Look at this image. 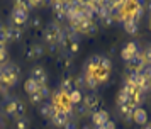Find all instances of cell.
I'll use <instances>...</instances> for the list:
<instances>
[{"label": "cell", "mask_w": 151, "mask_h": 129, "mask_svg": "<svg viewBox=\"0 0 151 129\" xmlns=\"http://www.w3.org/2000/svg\"><path fill=\"white\" fill-rule=\"evenodd\" d=\"M61 31L63 29L58 22H49L48 26H46V29H44V41H46L48 44L56 43V37L61 34Z\"/></svg>", "instance_id": "6da1fadb"}, {"label": "cell", "mask_w": 151, "mask_h": 129, "mask_svg": "<svg viewBox=\"0 0 151 129\" xmlns=\"http://www.w3.org/2000/svg\"><path fill=\"white\" fill-rule=\"evenodd\" d=\"M83 104L88 107V112L90 114H93V112H97V110H100V105H102V100H100V97L95 94H88L83 97Z\"/></svg>", "instance_id": "7a4b0ae2"}, {"label": "cell", "mask_w": 151, "mask_h": 129, "mask_svg": "<svg viewBox=\"0 0 151 129\" xmlns=\"http://www.w3.org/2000/svg\"><path fill=\"white\" fill-rule=\"evenodd\" d=\"M10 19H12V26L15 27H22L26 22H27V12L22 10V9H17L15 7L12 14H10Z\"/></svg>", "instance_id": "3957f363"}, {"label": "cell", "mask_w": 151, "mask_h": 129, "mask_svg": "<svg viewBox=\"0 0 151 129\" xmlns=\"http://www.w3.org/2000/svg\"><path fill=\"white\" fill-rule=\"evenodd\" d=\"M137 53H139V51H137V44L134 43V41H131V43H127V44L122 48V51H121V58H122L126 63H129Z\"/></svg>", "instance_id": "277c9868"}, {"label": "cell", "mask_w": 151, "mask_h": 129, "mask_svg": "<svg viewBox=\"0 0 151 129\" xmlns=\"http://www.w3.org/2000/svg\"><path fill=\"white\" fill-rule=\"evenodd\" d=\"M146 66V60H144V54L139 51V53L129 61V71H139L141 73V70Z\"/></svg>", "instance_id": "5b68a950"}, {"label": "cell", "mask_w": 151, "mask_h": 129, "mask_svg": "<svg viewBox=\"0 0 151 129\" xmlns=\"http://www.w3.org/2000/svg\"><path fill=\"white\" fill-rule=\"evenodd\" d=\"M90 119H92V124H93L95 128H99V126H104L105 122L109 121V112H107V110H102V109H100V110L93 112Z\"/></svg>", "instance_id": "8992f818"}, {"label": "cell", "mask_w": 151, "mask_h": 129, "mask_svg": "<svg viewBox=\"0 0 151 129\" xmlns=\"http://www.w3.org/2000/svg\"><path fill=\"white\" fill-rule=\"evenodd\" d=\"M31 78L37 81V83H39V87L46 85V81H48L46 71H44V68H41V66H34V68H32V71H31Z\"/></svg>", "instance_id": "52a82bcc"}, {"label": "cell", "mask_w": 151, "mask_h": 129, "mask_svg": "<svg viewBox=\"0 0 151 129\" xmlns=\"http://www.w3.org/2000/svg\"><path fill=\"white\" fill-rule=\"evenodd\" d=\"M132 121L136 122V124L144 126V124L148 122V112H146L143 107H136L134 109V112H132Z\"/></svg>", "instance_id": "ba28073f"}, {"label": "cell", "mask_w": 151, "mask_h": 129, "mask_svg": "<svg viewBox=\"0 0 151 129\" xmlns=\"http://www.w3.org/2000/svg\"><path fill=\"white\" fill-rule=\"evenodd\" d=\"M51 121L55 124L56 128H65V124L70 121V115L66 112H63V110H58L53 117H51Z\"/></svg>", "instance_id": "9c48e42d"}, {"label": "cell", "mask_w": 151, "mask_h": 129, "mask_svg": "<svg viewBox=\"0 0 151 129\" xmlns=\"http://www.w3.org/2000/svg\"><path fill=\"white\" fill-rule=\"evenodd\" d=\"M5 34H7L9 41H21V37H22V27L9 26V27H5Z\"/></svg>", "instance_id": "30bf717a"}, {"label": "cell", "mask_w": 151, "mask_h": 129, "mask_svg": "<svg viewBox=\"0 0 151 129\" xmlns=\"http://www.w3.org/2000/svg\"><path fill=\"white\" fill-rule=\"evenodd\" d=\"M134 109L131 104H126V105H119V112L122 115V119L126 122H132V112H134Z\"/></svg>", "instance_id": "8fae6325"}, {"label": "cell", "mask_w": 151, "mask_h": 129, "mask_svg": "<svg viewBox=\"0 0 151 129\" xmlns=\"http://www.w3.org/2000/svg\"><path fill=\"white\" fill-rule=\"evenodd\" d=\"M56 112H58V109H56L53 104H41V105H39V114H41L42 117H49V119H51Z\"/></svg>", "instance_id": "7c38bea8"}, {"label": "cell", "mask_w": 151, "mask_h": 129, "mask_svg": "<svg viewBox=\"0 0 151 129\" xmlns=\"http://www.w3.org/2000/svg\"><path fill=\"white\" fill-rule=\"evenodd\" d=\"M15 102L17 99H10V97H5V102H4V112L10 117L15 115Z\"/></svg>", "instance_id": "4fadbf2b"}, {"label": "cell", "mask_w": 151, "mask_h": 129, "mask_svg": "<svg viewBox=\"0 0 151 129\" xmlns=\"http://www.w3.org/2000/svg\"><path fill=\"white\" fill-rule=\"evenodd\" d=\"M124 31L127 34H137V31H139V24H137L134 19H127V20H124Z\"/></svg>", "instance_id": "5bb4252c"}, {"label": "cell", "mask_w": 151, "mask_h": 129, "mask_svg": "<svg viewBox=\"0 0 151 129\" xmlns=\"http://www.w3.org/2000/svg\"><path fill=\"white\" fill-rule=\"evenodd\" d=\"M24 88H26V92H27L29 95L36 94V92L39 90V83H37L36 80H32V78H27V80H26V83H24Z\"/></svg>", "instance_id": "9a60e30c"}, {"label": "cell", "mask_w": 151, "mask_h": 129, "mask_svg": "<svg viewBox=\"0 0 151 129\" xmlns=\"http://www.w3.org/2000/svg\"><path fill=\"white\" fill-rule=\"evenodd\" d=\"M71 90H75V87H73V78L71 76H65L61 80V92L70 94Z\"/></svg>", "instance_id": "2e32d148"}, {"label": "cell", "mask_w": 151, "mask_h": 129, "mask_svg": "<svg viewBox=\"0 0 151 129\" xmlns=\"http://www.w3.org/2000/svg\"><path fill=\"white\" fill-rule=\"evenodd\" d=\"M129 100H131V95L124 88H121L119 94H117V105H126V104H129Z\"/></svg>", "instance_id": "e0dca14e"}, {"label": "cell", "mask_w": 151, "mask_h": 129, "mask_svg": "<svg viewBox=\"0 0 151 129\" xmlns=\"http://www.w3.org/2000/svg\"><path fill=\"white\" fill-rule=\"evenodd\" d=\"M68 100L71 105H76V104H80L82 102V92L80 90H71L68 94Z\"/></svg>", "instance_id": "ac0fdd59"}, {"label": "cell", "mask_w": 151, "mask_h": 129, "mask_svg": "<svg viewBox=\"0 0 151 129\" xmlns=\"http://www.w3.org/2000/svg\"><path fill=\"white\" fill-rule=\"evenodd\" d=\"M100 60H102V56H92L88 61H87V70H97V68H100Z\"/></svg>", "instance_id": "d6986e66"}, {"label": "cell", "mask_w": 151, "mask_h": 129, "mask_svg": "<svg viewBox=\"0 0 151 129\" xmlns=\"http://www.w3.org/2000/svg\"><path fill=\"white\" fill-rule=\"evenodd\" d=\"M73 114H76V115H80V117H83V115L90 114V112H88V107H87L83 102H80V104L73 105Z\"/></svg>", "instance_id": "ffe728a7"}, {"label": "cell", "mask_w": 151, "mask_h": 129, "mask_svg": "<svg viewBox=\"0 0 151 129\" xmlns=\"http://www.w3.org/2000/svg\"><path fill=\"white\" fill-rule=\"evenodd\" d=\"M83 78H85V87H87V88H90V90H95V88L99 87V81H97L92 75L85 73V75H83Z\"/></svg>", "instance_id": "44dd1931"}, {"label": "cell", "mask_w": 151, "mask_h": 129, "mask_svg": "<svg viewBox=\"0 0 151 129\" xmlns=\"http://www.w3.org/2000/svg\"><path fill=\"white\" fill-rule=\"evenodd\" d=\"M68 56L71 58V56H75L76 53H78V49H80V44L76 43V41H70V44H68Z\"/></svg>", "instance_id": "7402d4cb"}, {"label": "cell", "mask_w": 151, "mask_h": 129, "mask_svg": "<svg viewBox=\"0 0 151 129\" xmlns=\"http://www.w3.org/2000/svg\"><path fill=\"white\" fill-rule=\"evenodd\" d=\"M31 49H32V53H34V58H36V60H39V58H41V56H44V53H46V49H44L41 44H34Z\"/></svg>", "instance_id": "603a6c76"}, {"label": "cell", "mask_w": 151, "mask_h": 129, "mask_svg": "<svg viewBox=\"0 0 151 129\" xmlns=\"http://www.w3.org/2000/svg\"><path fill=\"white\" fill-rule=\"evenodd\" d=\"M24 114H26V107H24V104L17 99V102H15V115H17V117H24Z\"/></svg>", "instance_id": "cb8c5ba5"}, {"label": "cell", "mask_w": 151, "mask_h": 129, "mask_svg": "<svg viewBox=\"0 0 151 129\" xmlns=\"http://www.w3.org/2000/svg\"><path fill=\"white\" fill-rule=\"evenodd\" d=\"M29 128V121L26 117H17L15 121V129H27Z\"/></svg>", "instance_id": "d4e9b609"}, {"label": "cell", "mask_w": 151, "mask_h": 129, "mask_svg": "<svg viewBox=\"0 0 151 129\" xmlns=\"http://www.w3.org/2000/svg\"><path fill=\"white\" fill-rule=\"evenodd\" d=\"M110 68H112V61H110V58H105V56H102V60H100V70L110 71Z\"/></svg>", "instance_id": "484cf974"}, {"label": "cell", "mask_w": 151, "mask_h": 129, "mask_svg": "<svg viewBox=\"0 0 151 129\" xmlns=\"http://www.w3.org/2000/svg\"><path fill=\"white\" fill-rule=\"evenodd\" d=\"M97 31H99V24H97L95 20H92V22L88 24V27H87V31H85V34L93 36V34H97Z\"/></svg>", "instance_id": "4316f807"}, {"label": "cell", "mask_w": 151, "mask_h": 129, "mask_svg": "<svg viewBox=\"0 0 151 129\" xmlns=\"http://www.w3.org/2000/svg\"><path fill=\"white\" fill-rule=\"evenodd\" d=\"M73 87H75V90H82V88L85 87V78H83V76L73 78Z\"/></svg>", "instance_id": "83f0119b"}, {"label": "cell", "mask_w": 151, "mask_h": 129, "mask_svg": "<svg viewBox=\"0 0 151 129\" xmlns=\"http://www.w3.org/2000/svg\"><path fill=\"white\" fill-rule=\"evenodd\" d=\"M29 97H31V104H36V105L42 104V100H44V99L41 97V94H39V92H36V94H31Z\"/></svg>", "instance_id": "f1b7e54d"}, {"label": "cell", "mask_w": 151, "mask_h": 129, "mask_svg": "<svg viewBox=\"0 0 151 129\" xmlns=\"http://www.w3.org/2000/svg\"><path fill=\"white\" fill-rule=\"evenodd\" d=\"M141 75L144 76V80H148L151 83V65H146V66L141 70Z\"/></svg>", "instance_id": "f546056e"}, {"label": "cell", "mask_w": 151, "mask_h": 129, "mask_svg": "<svg viewBox=\"0 0 151 129\" xmlns=\"http://www.w3.org/2000/svg\"><path fill=\"white\" fill-rule=\"evenodd\" d=\"M39 94H41V97L42 99H48L49 95H51V90H49V87L48 85H42V87H39V90H37Z\"/></svg>", "instance_id": "4dcf8cb0"}, {"label": "cell", "mask_w": 151, "mask_h": 129, "mask_svg": "<svg viewBox=\"0 0 151 129\" xmlns=\"http://www.w3.org/2000/svg\"><path fill=\"white\" fill-rule=\"evenodd\" d=\"M5 60H7V49L5 46H0V65L5 63Z\"/></svg>", "instance_id": "1f68e13d"}, {"label": "cell", "mask_w": 151, "mask_h": 129, "mask_svg": "<svg viewBox=\"0 0 151 129\" xmlns=\"http://www.w3.org/2000/svg\"><path fill=\"white\" fill-rule=\"evenodd\" d=\"M144 60H146V65H151V44L146 48V51H144Z\"/></svg>", "instance_id": "d6a6232c"}, {"label": "cell", "mask_w": 151, "mask_h": 129, "mask_svg": "<svg viewBox=\"0 0 151 129\" xmlns=\"http://www.w3.org/2000/svg\"><path fill=\"white\" fill-rule=\"evenodd\" d=\"M31 24H32V27H34V29H41V24H42L41 17H37V15H36L34 19L31 20Z\"/></svg>", "instance_id": "836d02e7"}, {"label": "cell", "mask_w": 151, "mask_h": 129, "mask_svg": "<svg viewBox=\"0 0 151 129\" xmlns=\"http://www.w3.org/2000/svg\"><path fill=\"white\" fill-rule=\"evenodd\" d=\"M60 63H63V66H65V68H70V66H71V58L66 54V56H63L61 60H60Z\"/></svg>", "instance_id": "e575fe53"}, {"label": "cell", "mask_w": 151, "mask_h": 129, "mask_svg": "<svg viewBox=\"0 0 151 129\" xmlns=\"http://www.w3.org/2000/svg\"><path fill=\"white\" fill-rule=\"evenodd\" d=\"M51 7H53V12H58V10H63V2H51Z\"/></svg>", "instance_id": "d590c367"}, {"label": "cell", "mask_w": 151, "mask_h": 129, "mask_svg": "<svg viewBox=\"0 0 151 129\" xmlns=\"http://www.w3.org/2000/svg\"><path fill=\"white\" fill-rule=\"evenodd\" d=\"M102 22H104V26H105V27H110V26H114V24H116V19L109 15V17H105V19H104Z\"/></svg>", "instance_id": "8d00e7d4"}, {"label": "cell", "mask_w": 151, "mask_h": 129, "mask_svg": "<svg viewBox=\"0 0 151 129\" xmlns=\"http://www.w3.org/2000/svg\"><path fill=\"white\" fill-rule=\"evenodd\" d=\"M55 15H56V22H65L66 20V15H65V12L63 10H58V12H55Z\"/></svg>", "instance_id": "74e56055"}, {"label": "cell", "mask_w": 151, "mask_h": 129, "mask_svg": "<svg viewBox=\"0 0 151 129\" xmlns=\"http://www.w3.org/2000/svg\"><path fill=\"white\" fill-rule=\"evenodd\" d=\"M63 129H78V126H76L75 121H71V119H70V121L65 124V128H63Z\"/></svg>", "instance_id": "f35d334b"}, {"label": "cell", "mask_w": 151, "mask_h": 129, "mask_svg": "<svg viewBox=\"0 0 151 129\" xmlns=\"http://www.w3.org/2000/svg\"><path fill=\"white\" fill-rule=\"evenodd\" d=\"M39 5V2H36V0H29V2H26V9L27 10H31V9H34V7Z\"/></svg>", "instance_id": "ab89813d"}, {"label": "cell", "mask_w": 151, "mask_h": 129, "mask_svg": "<svg viewBox=\"0 0 151 129\" xmlns=\"http://www.w3.org/2000/svg\"><path fill=\"white\" fill-rule=\"evenodd\" d=\"M7 41H9V37H7V34H5V31H4V32H0V46H5V44H7Z\"/></svg>", "instance_id": "60d3db41"}, {"label": "cell", "mask_w": 151, "mask_h": 129, "mask_svg": "<svg viewBox=\"0 0 151 129\" xmlns=\"http://www.w3.org/2000/svg\"><path fill=\"white\" fill-rule=\"evenodd\" d=\"M26 60H29V61H34V60H36V58H34V53H32V49H31V48L26 51Z\"/></svg>", "instance_id": "b9f144b4"}, {"label": "cell", "mask_w": 151, "mask_h": 129, "mask_svg": "<svg viewBox=\"0 0 151 129\" xmlns=\"http://www.w3.org/2000/svg\"><path fill=\"white\" fill-rule=\"evenodd\" d=\"M48 51L51 54H55L56 51H58V44H56V43H53V44H48Z\"/></svg>", "instance_id": "7bdbcfd3"}, {"label": "cell", "mask_w": 151, "mask_h": 129, "mask_svg": "<svg viewBox=\"0 0 151 129\" xmlns=\"http://www.w3.org/2000/svg\"><path fill=\"white\" fill-rule=\"evenodd\" d=\"M104 128H105V129H116V122H114V121H110V119H109V121H107L105 124H104Z\"/></svg>", "instance_id": "ee69618b"}, {"label": "cell", "mask_w": 151, "mask_h": 129, "mask_svg": "<svg viewBox=\"0 0 151 129\" xmlns=\"http://www.w3.org/2000/svg\"><path fill=\"white\" fill-rule=\"evenodd\" d=\"M146 9H148V10H150V14H151V2H148V4H146Z\"/></svg>", "instance_id": "f6af8a7d"}, {"label": "cell", "mask_w": 151, "mask_h": 129, "mask_svg": "<svg viewBox=\"0 0 151 129\" xmlns=\"http://www.w3.org/2000/svg\"><path fill=\"white\" fill-rule=\"evenodd\" d=\"M82 129H92V128H90V126H87V124H85V126H82Z\"/></svg>", "instance_id": "bcb514c9"}, {"label": "cell", "mask_w": 151, "mask_h": 129, "mask_svg": "<svg viewBox=\"0 0 151 129\" xmlns=\"http://www.w3.org/2000/svg\"><path fill=\"white\" fill-rule=\"evenodd\" d=\"M95 129H105V128H104V126H99V128H95Z\"/></svg>", "instance_id": "7dc6e473"}, {"label": "cell", "mask_w": 151, "mask_h": 129, "mask_svg": "<svg viewBox=\"0 0 151 129\" xmlns=\"http://www.w3.org/2000/svg\"><path fill=\"white\" fill-rule=\"evenodd\" d=\"M150 29H151V19H150Z\"/></svg>", "instance_id": "c3c4849f"}]
</instances>
